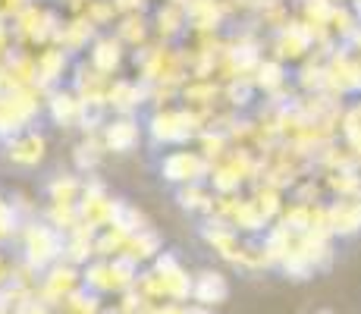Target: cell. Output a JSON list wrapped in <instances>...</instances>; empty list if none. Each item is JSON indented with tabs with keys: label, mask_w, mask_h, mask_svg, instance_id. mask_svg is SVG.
I'll use <instances>...</instances> for the list:
<instances>
[{
	"label": "cell",
	"mask_w": 361,
	"mask_h": 314,
	"mask_svg": "<svg viewBox=\"0 0 361 314\" xmlns=\"http://www.w3.org/2000/svg\"><path fill=\"white\" fill-rule=\"evenodd\" d=\"M226 296H230V283L217 270H201L195 280H192V298H195V305H201V308H214V305L226 302Z\"/></svg>",
	"instance_id": "cell-5"
},
{
	"label": "cell",
	"mask_w": 361,
	"mask_h": 314,
	"mask_svg": "<svg viewBox=\"0 0 361 314\" xmlns=\"http://www.w3.org/2000/svg\"><path fill=\"white\" fill-rule=\"evenodd\" d=\"M92 63L94 69L104 76V73H114L116 63H120V41L114 38H98L94 41V51H92Z\"/></svg>",
	"instance_id": "cell-10"
},
{
	"label": "cell",
	"mask_w": 361,
	"mask_h": 314,
	"mask_svg": "<svg viewBox=\"0 0 361 314\" xmlns=\"http://www.w3.org/2000/svg\"><path fill=\"white\" fill-rule=\"evenodd\" d=\"M138 138H142V129H138L135 120H129V116H123V120H114L104 129V145H107L110 151H116V155H126L138 145Z\"/></svg>",
	"instance_id": "cell-8"
},
{
	"label": "cell",
	"mask_w": 361,
	"mask_h": 314,
	"mask_svg": "<svg viewBox=\"0 0 361 314\" xmlns=\"http://www.w3.org/2000/svg\"><path fill=\"white\" fill-rule=\"evenodd\" d=\"M82 104L85 101H79V97L69 95V92H54L51 114H54V120H60V123H73L75 116L82 114Z\"/></svg>",
	"instance_id": "cell-11"
},
{
	"label": "cell",
	"mask_w": 361,
	"mask_h": 314,
	"mask_svg": "<svg viewBox=\"0 0 361 314\" xmlns=\"http://www.w3.org/2000/svg\"><path fill=\"white\" fill-rule=\"evenodd\" d=\"M161 173L166 183H176V186H195L204 179L207 173V160L195 155V151H170L161 164Z\"/></svg>",
	"instance_id": "cell-4"
},
{
	"label": "cell",
	"mask_w": 361,
	"mask_h": 314,
	"mask_svg": "<svg viewBox=\"0 0 361 314\" xmlns=\"http://www.w3.org/2000/svg\"><path fill=\"white\" fill-rule=\"evenodd\" d=\"M13 314H54V308L47 302H41L38 296H25L23 302L13 305Z\"/></svg>",
	"instance_id": "cell-14"
},
{
	"label": "cell",
	"mask_w": 361,
	"mask_h": 314,
	"mask_svg": "<svg viewBox=\"0 0 361 314\" xmlns=\"http://www.w3.org/2000/svg\"><path fill=\"white\" fill-rule=\"evenodd\" d=\"M185 123H192L185 114H173V110H161V114L151 116L148 129H151V138H154V142L170 145V142H183V138H189L192 126H185Z\"/></svg>",
	"instance_id": "cell-7"
},
{
	"label": "cell",
	"mask_w": 361,
	"mask_h": 314,
	"mask_svg": "<svg viewBox=\"0 0 361 314\" xmlns=\"http://www.w3.org/2000/svg\"><path fill=\"white\" fill-rule=\"evenodd\" d=\"M151 277H154V283H157L161 302L170 298V302L183 305L185 298H192V280H195V277H189V270H185L173 255H157L154 274Z\"/></svg>",
	"instance_id": "cell-3"
},
{
	"label": "cell",
	"mask_w": 361,
	"mask_h": 314,
	"mask_svg": "<svg viewBox=\"0 0 361 314\" xmlns=\"http://www.w3.org/2000/svg\"><path fill=\"white\" fill-rule=\"evenodd\" d=\"M63 66H66L63 51H44L35 63V76H41V82H54L63 76Z\"/></svg>",
	"instance_id": "cell-12"
},
{
	"label": "cell",
	"mask_w": 361,
	"mask_h": 314,
	"mask_svg": "<svg viewBox=\"0 0 361 314\" xmlns=\"http://www.w3.org/2000/svg\"><path fill=\"white\" fill-rule=\"evenodd\" d=\"M355 4H358V13H361V0H355Z\"/></svg>",
	"instance_id": "cell-15"
},
{
	"label": "cell",
	"mask_w": 361,
	"mask_h": 314,
	"mask_svg": "<svg viewBox=\"0 0 361 314\" xmlns=\"http://www.w3.org/2000/svg\"><path fill=\"white\" fill-rule=\"evenodd\" d=\"M330 229L336 236H355L361 233V201L339 198L330 207Z\"/></svg>",
	"instance_id": "cell-9"
},
{
	"label": "cell",
	"mask_w": 361,
	"mask_h": 314,
	"mask_svg": "<svg viewBox=\"0 0 361 314\" xmlns=\"http://www.w3.org/2000/svg\"><path fill=\"white\" fill-rule=\"evenodd\" d=\"M176 195H179V205H183L185 211H198V207H204V211H207V207H211V198L201 192L198 183L195 186H179Z\"/></svg>",
	"instance_id": "cell-13"
},
{
	"label": "cell",
	"mask_w": 361,
	"mask_h": 314,
	"mask_svg": "<svg viewBox=\"0 0 361 314\" xmlns=\"http://www.w3.org/2000/svg\"><path fill=\"white\" fill-rule=\"evenodd\" d=\"M79 289H82V274L75 270V264L60 261V264H54L51 270H44V277H41V289L35 292V296H38L41 302H47L51 308L54 305L63 308Z\"/></svg>",
	"instance_id": "cell-2"
},
{
	"label": "cell",
	"mask_w": 361,
	"mask_h": 314,
	"mask_svg": "<svg viewBox=\"0 0 361 314\" xmlns=\"http://www.w3.org/2000/svg\"><path fill=\"white\" fill-rule=\"evenodd\" d=\"M63 248H66V239L60 236L57 227L32 223V227L23 233V258H25V264H29V270H35V274H38V270L44 274V270H51L54 264H60Z\"/></svg>",
	"instance_id": "cell-1"
},
{
	"label": "cell",
	"mask_w": 361,
	"mask_h": 314,
	"mask_svg": "<svg viewBox=\"0 0 361 314\" xmlns=\"http://www.w3.org/2000/svg\"><path fill=\"white\" fill-rule=\"evenodd\" d=\"M44 148H47L44 135H38V132H19V135H13L6 142V157L16 167H35L44 157Z\"/></svg>",
	"instance_id": "cell-6"
},
{
	"label": "cell",
	"mask_w": 361,
	"mask_h": 314,
	"mask_svg": "<svg viewBox=\"0 0 361 314\" xmlns=\"http://www.w3.org/2000/svg\"><path fill=\"white\" fill-rule=\"evenodd\" d=\"M317 314H330V311H317Z\"/></svg>",
	"instance_id": "cell-16"
}]
</instances>
